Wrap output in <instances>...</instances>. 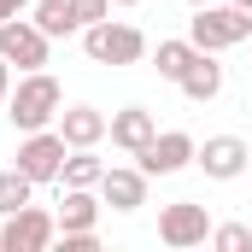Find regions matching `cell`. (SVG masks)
Wrapping results in <instances>:
<instances>
[{
	"label": "cell",
	"mask_w": 252,
	"mask_h": 252,
	"mask_svg": "<svg viewBox=\"0 0 252 252\" xmlns=\"http://www.w3.org/2000/svg\"><path fill=\"white\" fill-rule=\"evenodd\" d=\"M59 112H64V88L47 76V70H24V82L6 94V118H12V129H18V135L47 129Z\"/></svg>",
	"instance_id": "cell-1"
},
{
	"label": "cell",
	"mask_w": 252,
	"mask_h": 252,
	"mask_svg": "<svg viewBox=\"0 0 252 252\" xmlns=\"http://www.w3.org/2000/svg\"><path fill=\"white\" fill-rule=\"evenodd\" d=\"M188 41L193 47H205V53H223V47H241V41H252V12L247 6H199V18L188 24Z\"/></svg>",
	"instance_id": "cell-2"
},
{
	"label": "cell",
	"mask_w": 252,
	"mask_h": 252,
	"mask_svg": "<svg viewBox=\"0 0 252 252\" xmlns=\"http://www.w3.org/2000/svg\"><path fill=\"white\" fill-rule=\"evenodd\" d=\"M82 47H88L94 64H141L147 59V35H141L135 24H112V18L88 24V30H82Z\"/></svg>",
	"instance_id": "cell-3"
},
{
	"label": "cell",
	"mask_w": 252,
	"mask_h": 252,
	"mask_svg": "<svg viewBox=\"0 0 252 252\" xmlns=\"http://www.w3.org/2000/svg\"><path fill=\"white\" fill-rule=\"evenodd\" d=\"M53 235H59V217L41 211V205H24V211L6 217V229H0V252H47V247H53Z\"/></svg>",
	"instance_id": "cell-4"
},
{
	"label": "cell",
	"mask_w": 252,
	"mask_h": 252,
	"mask_svg": "<svg viewBox=\"0 0 252 252\" xmlns=\"http://www.w3.org/2000/svg\"><path fill=\"white\" fill-rule=\"evenodd\" d=\"M64 135L59 129H35V135H24L18 141V170L30 176V182H59V170H64Z\"/></svg>",
	"instance_id": "cell-5"
},
{
	"label": "cell",
	"mask_w": 252,
	"mask_h": 252,
	"mask_svg": "<svg viewBox=\"0 0 252 252\" xmlns=\"http://www.w3.org/2000/svg\"><path fill=\"white\" fill-rule=\"evenodd\" d=\"M47 41L53 35H41L35 18H6L0 24V59L18 64V70H41L47 64Z\"/></svg>",
	"instance_id": "cell-6"
},
{
	"label": "cell",
	"mask_w": 252,
	"mask_h": 252,
	"mask_svg": "<svg viewBox=\"0 0 252 252\" xmlns=\"http://www.w3.org/2000/svg\"><path fill=\"white\" fill-rule=\"evenodd\" d=\"M193 153H199V141L193 135H182V129H164V135H153L135 158H141V170L147 176H176V170H188Z\"/></svg>",
	"instance_id": "cell-7"
},
{
	"label": "cell",
	"mask_w": 252,
	"mask_h": 252,
	"mask_svg": "<svg viewBox=\"0 0 252 252\" xmlns=\"http://www.w3.org/2000/svg\"><path fill=\"white\" fill-rule=\"evenodd\" d=\"M158 241H164V247H205V241H211L205 205H193V199L164 205V211H158Z\"/></svg>",
	"instance_id": "cell-8"
},
{
	"label": "cell",
	"mask_w": 252,
	"mask_h": 252,
	"mask_svg": "<svg viewBox=\"0 0 252 252\" xmlns=\"http://www.w3.org/2000/svg\"><path fill=\"white\" fill-rule=\"evenodd\" d=\"M247 158H252V147L241 141V135H211V141L193 153V164H199L211 182H235V176L247 170Z\"/></svg>",
	"instance_id": "cell-9"
},
{
	"label": "cell",
	"mask_w": 252,
	"mask_h": 252,
	"mask_svg": "<svg viewBox=\"0 0 252 252\" xmlns=\"http://www.w3.org/2000/svg\"><path fill=\"white\" fill-rule=\"evenodd\" d=\"M100 199H106L112 211H141V205H147V170H141V164H135V170H129V164H112V170L100 176Z\"/></svg>",
	"instance_id": "cell-10"
},
{
	"label": "cell",
	"mask_w": 252,
	"mask_h": 252,
	"mask_svg": "<svg viewBox=\"0 0 252 252\" xmlns=\"http://www.w3.org/2000/svg\"><path fill=\"white\" fill-rule=\"evenodd\" d=\"M106 135H112V147H124L129 158H135V153L158 135V124H153V112H147V106H124V112H112Z\"/></svg>",
	"instance_id": "cell-11"
},
{
	"label": "cell",
	"mask_w": 252,
	"mask_h": 252,
	"mask_svg": "<svg viewBox=\"0 0 252 252\" xmlns=\"http://www.w3.org/2000/svg\"><path fill=\"white\" fill-rule=\"evenodd\" d=\"M106 112H94V106H64L59 112V135H64V147H100L106 141Z\"/></svg>",
	"instance_id": "cell-12"
},
{
	"label": "cell",
	"mask_w": 252,
	"mask_h": 252,
	"mask_svg": "<svg viewBox=\"0 0 252 252\" xmlns=\"http://www.w3.org/2000/svg\"><path fill=\"white\" fill-rule=\"evenodd\" d=\"M176 88L188 94L193 106H205V100H217V94H223V64H217L211 53H205V47H199V59L188 64V76H182Z\"/></svg>",
	"instance_id": "cell-13"
},
{
	"label": "cell",
	"mask_w": 252,
	"mask_h": 252,
	"mask_svg": "<svg viewBox=\"0 0 252 252\" xmlns=\"http://www.w3.org/2000/svg\"><path fill=\"white\" fill-rule=\"evenodd\" d=\"M106 164L94 158V147H70L64 153V170H59V188H100Z\"/></svg>",
	"instance_id": "cell-14"
},
{
	"label": "cell",
	"mask_w": 252,
	"mask_h": 252,
	"mask_svg": "<svg viewBox=\"0 0 252 252\" xmlns=\"http://www.w3.org/2000/svg\"><path fill=\"white\" fill-rule=\"evenodd\" d=\"M30 18H35V30H41V35H53V41L82 30V18L70 12V0H35V6H30Z\"/></svg>",
	"instance_id": "cell-15"
},
{
	"label": "cell",
	"mask_w": 252,
	"mask_h": 252,
	"mask_svg": "<svg viewBox=\"0 0 252 252\" xmlns=\"http://www.w3.org/2000/svg\"><path fill=\"white\" fill-rule=\"evenodd\" d=\"M100 223V199H94V188H64L59 199V229H94Z\"/></svg>",
	"instance_id": "cell-16"
},
{
	"label": "cell",
	"mask_w": 252,
	"mask_h": 252,
	"mask_svg": "<svg viewBox=\"0 0 252 252\" xmlns=\"http://www.w3.org/2000/svg\"><path fill=\"white\" fill-rule=\"evenodd\" d=\"M193 59H199V47H193V41H158V53H153V64H158V76H164V82H182Z\"/></svg>",
	"instance_id": "cell-17"
},
{
	"label": "cell",
	"mask_w": 252,
	"mask_h": 252,
	"mask_svg": "<svg viewBox=\"0 0 252 252\" xmlns=\"http://www.w3.org/2000/svg\"><path fill=\"white\" fill-rule=\"evenodd\" d=\"M30 188H35V182H30L18 164H12V170H0V217L24 211V205H30Z\"/></svg>",
	"instance_id": "cell-18"
},
{
	"label": "cell",
	"mask_w": 252,
	"mask_h": 252,
	"mask_svg": "<svg viewBox=\"0 0 252 252\" xmlns=\"http://www.w3.org/2000/svg\"><path fill=\"white\" fill-rule=\"evenodd\" d=\"M211 247L217 252H247L252 247V229L247 223H223V229H211Z\"/></svg>",
	"instance_id": "cell-19"
},
{
	"label": "cell",
	"mask_w": 252,
	"mask_h": 252,
	"mask_svg": "<svg viewBox=\"0 0 252 252\" xmlns=\"http://www.w3.org/2000/svg\"><path fill=\"white\" fill-rule=\"evenodd\" d=\"M70 12H76V18H82V30H88V24L112 18V0H70Z\"/></svg>",
	"instance_id": "cell-20"
},
{
	"label": "cell",
	"mask_w": 252,
	"mask_h": 252,
	"mask_svg": "<svg viewBox=\"0 0 252 252\" xmlns=\"http://www.w3.org/2000/svg\"><path fill=\"white\" fill-rule=\"evenodd\" d=\"M94 247H100L94 229H64V252H94Z\"/></svg>",
	"instance_id": "cell-21"
},
{
	"label": "cell",
	"mask_w": 252,
	"mask_h": 252,
	"mask_svg": "<svg viewBox=\"0 0 252 252\" xmlns=\"http://www.w3.org/2000/svg\"><path fill=\"white\" fill-rule=\"evenodd\" d=\"M30 6H35V0H0V24H6V18H24Z\"/></svg>",
	"instance_id": "cell-22"
},
{
	"label": "cell",
	"mask_w": 252,
	"mask_h": 252,
	"mask_svg": "<svg viewBox=\"0 0 252 252\" xmlns=\"http://www.w3.org/2000/svg\"><path fill=\"white\" fill-rule=\"evenodd\" d=\"M6 94H12V64L0 59V100H6Z\"/></svg>",
	"instance_id": "cell-23"
},
{
	"label": "cell",
	"mask_w": 252,
	"mask_h": 252,
	"mask_svg": "<svg viewBox=\"0 0 252 252\" xmlns=\"http://www.w3.org/2000/svg\"><path fill=\"white\" fill-rule=\"evenodd\" d=\"M112 6H141V0H112Z\"/></svg>",
	"instance_id": "cell-24"
},
{
	"label": "cell",
	"mask_w": 252,
	"mask_h": 252,
	"mask_svg": "<svg viewBox=\"0 0 252 252\" xmlns=\"http://www.w3.org/2000/svg\"><path fill=\"white\" fill-rule=\"evenodd\" d=\"M188 6H211V0H188Z\"/></svg>",
	"instance_id": "cell-25"
},
{
	"label": "cell",
	"mask_w": 252,
	"mask_h": 252,
	"mask_svg": "<svg viewBox=\"0 0 252 252\" xmlns=\"http://www.w3.org/2000/svg\"><path fill=\"white\" fill-rule=\"evenodd\" d=\"M235 6H247V12H252V0H235Z\"/></svg>",
	"instance_id": "cell-26"
}]
</instances>
